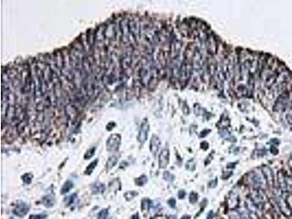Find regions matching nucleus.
<instances>
[{"label":"nucleus","mask_w":292,"mask_h":219,"mask_svg":"<svg viewBox=\"0 0 292 219\" xmlns=\"http://www.w3.org/2000/svg\"><path fill=\"white\" fill-rule=\"evenodd\" d=\"M97 163H98V159H96V160H94L93 162H92L88 166V167L86 168V170H85V174L86 175L91 174V173L93 172V170H94L95 167H96V165H97Z\"/></svg>","instance_id":"16"},{"label":"nucleus","mask_w":292,"mask_h":219,"mask_svg":"<svg viewBox=\"0 0 292 219\" xmlns=\"http://www.w3.org/2000/svg\"><path fill=\"white\" fill-rule=\"evenodd\" d=\"M117 162H118V158L115 156H112L111 157H110L108 159L107 162V164H106V167H107V170H110L112 169L114 166L116 164Z\"/></svg>","instance_id":"14"},{"label":"nucleus","mask_w":292,"mask_h":219,"mask_svg":"<svg viewBox=\"0 0 292 219\" xmlns=\"http://www.w3.org/2000/svg\"><path fill=\"white\" fill-rule=\"evenodd\" d=\"M169 151L168 149H164L159 155V167L161 168H164L169 163Z\"/></svg>","instance_id":"9"},{"label":"nucleus","mask_w":292,"mask_h":219,"mask_svg":"<svg viewBox=\"0 0 292 219\" xmlns=\"http://www.w3.org/2000/svg\"><path fill=\"white\" fill-rule=\"evenodd\" d=\"M108 216V210L107 209L102 210L98 215V219H107Z\"/></svg>","instance_id":"19"},{"label":"nucleus","mask_w":292,"mask_h":219,"mask_svg":"<svg viewBox=\"0 0 292 219\" xmlns=\"http://www.w3.org/2000/svg\"><path fill=\"white\" fill-rule=\"evenodd\" d=\"M42 202H43V204H44L45 207H51L52 206H54V203H55V197L51 194L47 195V196L43 197Z\"/></svg>","instance_id":"11"},{"label":"nucleus","mask_w":292,"mask_h":219,"mask_svg":"<svg viewBox=\"0 0 292 219\" xmlns=\"http://www.w3.org/2000/svg\"><path fill=\"white\" fill-rule=\"evenodd\" d=\"M148 131H149V124H148L147 120H144V121L142 123L140 132H139L138 137H137V139H138L139 142L143 143V142L146 141L147 140V137H148Z\"/></svg>","instance_id":"4"},{"label":"nucleus","mask_w":292,"mask_h":219,"mask_svg":"<svg viewBox=\"0 0 292 219\" xmlns=\"http://www.w3.org/2000/svg\"><path fill=\"white\" fill-rule=\"evenodd\" d=\"M94 152H95V148H91V149L88 150V151H87L86 153L85 154V156H84L85 159H91V158L93 156Z\"/></svg>","instance_id":"20"},{"label":"nucleus","mask_w":292,"mask_h":219,"mask_svg":"<svg viewBox=\"0 0 292 219\" xmlns=\"http://www.w3.org/2000/svg\"><path fill=\"white\" fill-rule=\"evenodd\" d=\"M122 62H123V66L124 67V68H127V67H129V65H130L131 62H132L131 56L126 55V56H125L124 59H123Z\"/></svg>","instance_id":"17"},{"label":"nucleus","mask_w":292,"mask_h":219,"mask_svg":"<svg viewBox=\"0 0 292 219\" xmlns=\"http://www.w3.org/2000/svg\"><path fill=\"white\" fill-rule=\"evenodd\" d=\"M181 49V43L179 40H174L171 44V56L172 59L178 58Z\"/></svg>","instance_id":"8"},{"label":"nucleus","mask_w":292,"mask_h":219,"mask_svg":"<svg viewBox=\"0 0 292 219\" xmlns=\"http://www.w3.org/2000/svg\"><path fill=\"white\" fill-rule=\"evenodd\" d=\"M92 193L96 194L103 193L105 190V186L104 184L99 183H95L94 184L91 186Z\"/></svg>","instance_id":"12"},{"label":"nucleus","mask_w":292,"mask_h":219,"mask_svg":"<svg viewBox=\"0 0 292 219\" xmlns=\"http://www.w3.org/2000/svg\"><path fill=\"white\" fill-rule=\"evenodd\" d=\"M29 207L26 203L20 201L17 204L16 207L13 210V212L15 215L19 217H23L26 215L29 211Z\"/></svg>","instance_id":"3"},{"label":"nucleus","mask_w":292,"mask_h":219,"mask_svg":"<svg viewBox=\"0 0 292 219\" xmlns=\"http://www.w3.org/2000/svg\"><path fill=\"white\" fill-rule=\"evenodd\" d=\"M47 217L45 214H41V215H32L29 219H44Z\"/></svg>","instance_id":"23"},{"label":"nucleus","mask_w":292,"mask_h":219,"mask_svg":"<svg viewBox=\"0 0 292 219\" xmlns=\"http://www.w3.org/2000/svg\"><path fill=\"white\" fill-rule=\"evenodd\" d=\"M193 68L196 70H199L202 68L203 65V59L201 53L198 49L195 50L193 55Z\"/></svg>","instance_id":"5"},{"label":"nucleus","mask_w":292,"mask_h":219,"mask_svg":"<svg viewBox=\"0 0 292 219\" xmlns=\"http://www.w3.org/2000/svg\"><path fill=\"white\" fill-rule=\"evenodd\" d=\"M207 45L208 50L210 51H211V53L215 52V51H216V44H215V40H213V37H210V39L207 40Z\"/></svg>","instance_id":"15"},{"label":"nucleus","mask_w":292,"mask_h":219,"mask_svg":"<svg viewBox=\"0 0 292 219\" xmlns=\"http://www.w3.org/2000/svg\"><path fill=\"white\" fill-rule=\"evenodd\" d=\"M22 178H23V182H24L25 183L29 184L31 182H32V175L29 174V173H26V174H25L24 175H23Z\"/></svg>","instance_id":"18"},{"label":"nucleus","mask_w":292,"mask_h":219,"mask_svg":"<svg viewBox=\"0 0 292 219\" xmlns=\"http://www.w3.org/2000/svg\"><path fill=\"white\" fill-rule=\"evenodd\" d=\"M146 181H147V179H146V178L145 176H143V177H141V178H137V180H136V183L137 184V185H143V184L145 183L146 182Z\"/></svg>","instance_id":"22"},{"label":"nucleus","mask_w":292,"mask_h":219,"mask_svg":"<svg viewBox=\"0 0 292 219\" xmlns=\"http://www.w3.org/2000/svg\"><path fill=\"white\" fill-rule=\"evenodd\" d=\"M139 23L135 20H132V21H129V29L130 34L133 36L134 39L136 40L137 39V37L140 36V27Z\"/></svg>","instance_id":"6"},{"label":"nucleus","mask_w":292,"mask_h":219,"mask_svg":"<svg viewBox=\"0 0 292 219\" xmlns=\"http://www.w3.org/2000/svg\"><path fill=\"white\" fill-rule=\"evenodd\" d=\"M72 187H73L72 183L70 181H67V182H65V183L64 184V186H62V190H61V193H62V194H64L68 193V192L71 190Z\"/></svg>","instance_id":"13"},{"label":"nucleus","mask_w":292,"mask_h":219,"mask_svg":"<svg viewBox=\"0 0 292 219\" xmlns=\"http://www.w3.org/2000/svg\"><path fill=\"white\" fill-rule=\"evenodd\" d=\"M121 137L120 134H113L110 136L109 139L107 141V149L108 151H118V148L121 144Z\"/></svg>","instance_id":"1"},{"label":"nucleus","mask_w":292,"mask_h":219,"mask_svg":"<svg viewBox=\"0 0 292 219\" xmlns=\"http://www.w3.org/2000/svg\"><path fill=\"white\" fill-rule=\"evenodd\" d=\"M288 93H283L278 98L277 101H276L275 104L274 106V110L276 112H280V111L285 110L286 108L287 105H288Z\"/></svg>","instance_id":"2"},{"label":"nucleus","mask_w":292,"mask_h":219,"mask_svg":"<svg viewBox=\"0 0 292 219\" xmlns=\"http://www.w3.org/2000/svg\"><path fill=\"white\" fill-rule=\"evenodd\" d=\"M159 147H160V140L157 136L153 135L152 138L151 140V145H150L151 153L154 155L157 154L158 151H159Z\"/></svg>","instance_id":"10"},{"label":"nucleus","mask_w":292,"mask_h":219,"mask_svg":"<svg viewBox=\"0 0 292 219\" xmlns=\"http://www.w3.org/2000/svg\"><path fill=\"white\" fill-rule=\"evenodd\" d=\"M180 79L183 81L186 80L189 78L191 75V66L187 62H184L183 65H182L181 69L180 70Z\"/></svg>","instance_id":"7"},{"label":"nucleus","mask_w":292,"mask_h":219,"mask_svg":"<svg viewBox=\"0 0 292 219\" xmlns=\"http://www.w3.org/2000/svg\"><path fill=\"white\" fill-rule=\"evenodd\" d=\"M76 198H77V195H76L75 194H74L71 195L70 197H67V202L68 204H72V203H74L75 202Z\"/></svg>","instance_id":"21"}]
</instances>
